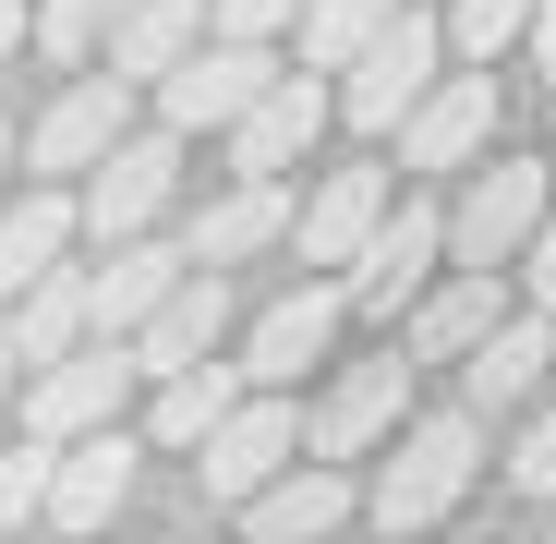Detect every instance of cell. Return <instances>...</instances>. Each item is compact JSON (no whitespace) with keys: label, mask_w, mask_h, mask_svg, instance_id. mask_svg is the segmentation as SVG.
Listing matches in <instances>:
<instances>
[{"label":"cell","mask_w":556,"mask_h":544,"mask_svg":"<svg viewBox=\"0 0 556 544\" xmlns=\"http://www.w3.org/2000/svg\"><path fill=\"white\" fill-rule=\"evenodd\" d=\"M520 291L556 315V206H544V218H532V242H520Z\"/></svg>","instance_id":"cell-31"},{"label":"cell","mask_w":556,"mask_h":544,"mask_svg":"<svg viewBox=\"0 0 556 544\" xmlns=\"http://www.w3.org/2000/svg\"><path fill=\"white\" fill-rule=\"evenodd\" d=\"M532 61L556 73V0H532Z\"/></svg>","instance_id":"cell-33"},{"label":"cell","mask_w":556,"mask_h":544,"mask_svg":"<svg viewBox=\"0 0 556 544\" xmlns=\"http://www.w3.org/2000/svg\"><path fill=\"white\" fill-rule=\"evenodd\" d=\"M484 134H496V73H447L400 110V169H459L484 157Z\"/></svg>","instance_id":"cell-11"},{"label":"cell","mask_w":556,"mask_h":544,"mask_svg":"<svg viewBox=\"0 0 556 544\" xmlns=\"http://www.w3.org/2000/svg\"><path fill=\"white\" fill-rule=\"evenodd\" d=\"M122 496H134V435L122 423H85V435L49 447V520L61 532H98Z\"/></svg>","instance_id":"cell-12"},{"label":"cell","mask_w":556,"mask_h":544,"mask_svg":"<svg viewBox=\"0 0 556 544\" xmlns=\"http://www.w3.org/2000/svg\"><path fill=\"white\" fill-rule=\"evenodd\" d=\"M400 400H412V351H388V363H351V376L327 388V412H315V460H363L388 423H400Z\"/></svg>","instance_id":"cell-15"},{"label":"cell","mask_w":556,"mask_h":544,"mask_svg":"<svg viewBox=\"0 0 556 544\" xmlns=\"http://www.w3.org/2000/svg\"><path fill=\"white\" fill-rule=\"evenodd\" d=\"M376 218H388V169H327L303 194V266H351Z\"/></svg>","instance_id":"cell-17"},{"label":"cell","mask_w":556,"mask_h":544,"mask_svg":"<svg viewBox=\"0 0 556 544\" xmlns=\"http://www.w3.org/2000/svg\"><path fill=\"white\" fill-rule=\"evenodd\" d=\"M544 206H556V181H544L532 157H496V169H472V194H459L447 254H459V266H520V242H532Z\"/></svg>","instance_id":"cell-7"},{"label":"cell","mask_w":556,"mask_h":544,"mask_svg":"<svg viewBox=\"0 0 556 544\" xmlns=\"http://www.w3.org/2000/svg\"><path fill=\"white\" fill-rule=\"evenodd\" d=\"M25 376V351H13V315H0V388H13Z\"/></svg>","instance_id":"cell-34"},{"label":"cell","mask_w":556,"mask_h":544,"mask_svg":"<svg viewBox=\"0 0 556 544\" xmlns=\"http://www.w3.org/2000/svg\"><path fill=\"white\" fill-rule=\"evenodd\" d=\"M169 169H181V134H122V146L98 157V181H85V194H73V218L98 230V242L146 230V218L169 206Z\"/></svg>","instance_id":"cell-9"},{"label":"cell","mask_w":556,"mask_h":544,"mask_svg":"<svg viewBox=\"0 0 556 544\" xmlns=\"http://www.w3.org/2000/svg\"><path fill=\"white\" fill-rule=\"evenodd\" d=\"M484 327H496V266H459L447 291H424V303H412L400 351H412V363H459V351H472Z\"/></svg>","instance_id":"cell-19"},{"label":"cell","mask_w":556,"mask_h":544,"mask_svg":"<svg viewBox=\"0 0 556 544\" xmlns=\"http://www.w3.org/2000/svg\"><path fill=\"white\" fill-rule=\"evenodd\" d=\"M194 37H206V0H122V25H110V73H122V85H157Z\"/></svg>","instance_id":"cell-20"},{"label":"cell","mask_w":556,"mask_h":544,"mask_svg":"<svg viewBox=\"0 0 556 544\" xmlns=\"http://www.w3.org/2000/svg\"><path fill=\"white\" fill-rule=\"evenodd\" d=\"M388 13H400V0H303V61H315V73H339V61L376 37Z\"/></svg>","instance_id":"cell-26"},{"label":"cell","mask_w":556,"mask_h":544,"mask_svg":"<svg viewBox=\"0 0 556 544\" xmlns=\"http://www.w3.org/2000/svg\"><path fill=\"white\" fill-rule=\"evenodd\" d=\"M303 25V0H218V37H278Z\"/></svg>","instance_id":"cell-32"},{"label":"cell","mask_w":556,"mask_h":544,"mask_svg":"<svg viewBox=\"0 0 556 544\" xmlns=\"http://www.w3.org/2000/svg\"><path fill=\"white\" fill-rule=\"evenodd\" d=\"M13 37H25V25H13V0H0V61H13Z\"/></svg>","instance_id":"cell-35"},{"label":"cell","mask_w":556,"mask_h":544,"mask_svg":"<svg viewBox=\"0 0 556 544\" xmlns=\"http://www.w3.org/2000/svg\"><path fill=\"white\" fill-rule=\"evenodd\" d=\"M110 25H122V0H37V49L49 61H98Z\"/></svg>","instance_id":"cell-27"},{"label":"cell","mask_w":556,"mask_h":544,"mask_svg":"<svg viewBox=\"0 0 556 544\" xmlns=\"http://www.w3.org/2000/svg\"><path fill=\"white\" fill-rule=\"evenodd\" d=\"M25 520H49V435L0 447V532H25Z\"/></svg>","instance_id":"cell-28"},{"label":"cell","mask_w":556,"mask_h":544,"mask_svg":"<svg viewBox=\"0 0 556 544\" xmlns=\"http://www.w3.org/2000/svg\"><path fill=\"white\" fill-rule=\"evenodd\" d=\"M472 472H484V412H435V423L400 435V460L376 484V520L388 532H424V520H447L459 496H472Z\"/></svg>","instance_id":"cell-1"},{"label":"cell","mask_w":556,"mask_h":544,"mask_svg":"<svg viewBox=\"0 0 556 544\" xmlns=\"http://www.w3.org/2000/svg\"><path fill=\"white\" fill-rule=\"evenodd\" d=\"M122 134H134V85H122V73H85L73 98H49V122L25 134V157H37V169H98Z\"/></svg>","instance_id":"cell-13"},{"label":"cell","mask_w":556,"mask_h":544,"mask_svg":"<svg viewBox=\"0 0 556 544\" xmlns=\"http://www.w3.org/2000/svg\"><path fill=\"white\" fill-rule=\"evenodd\" d=\"M508 484H520V496H556V412H532V423H520V447H508Z\"/></svg>","instance_id":"cell-30"},{"label":"cell","mask_w":556,"mask_h":544,"mask_svg":"<svg viewBox=\"0 0 556 544\" xmlns=\"http://www.w3.org/2000/svg\"><path fill=\"white\" fill-rule=\"evenodd\" d=\"M85 327H98V303H85L73 266H37V279L13 291V351H25V376H37V363H61Z\"/></svg>","instance_id":"cell-22"},{"label":"cell","mask_w":556,"mask_h":544,"mask_svg":"<svg viewBox=\"0 0 556 544\" xmlns=\"http://www.w3.org/2000/svg\"><path fill=\"white\" fill-rule=\"evenodd\" d=\"M459 376H472V412H520L544 376H556V327L520 315V327H484L472 351H459Z\"/></svg>","instance_id":"cell-16"},{"label":"cell","mask_w":556,"mask_h":544,"mask_svg":"<svg viewBox=\"0 0 556 544\" xmlns=\"http://www.w3.org/2000/svg\"><path fill=\"white\" fill-rule=\"evenodd\" d=\"M435 254H447V218H435L424 194H388V218L363 230V254H351V279H339V291H351L363 315H388V327H400V315L424 303V279H435Z\"/></svg>","instance_id":"cell-4"},{"label":"cell","mask_w":556,"mask_h":544,"mask_svg":"<svg viewBox=\"0 0 556 544\" xmlns=\"http://www.w3.org/2000/svg\"><path fill=\"white\" fill-rule=\"evenodd\" d=\"M339 315H351V291H339V279H303L291 303H266V315H254V363H242V376H254V388H291L303 363H327Z\"/></svg>","instance_id":"cell-14"},{"label":"cell","mask_w":556,"mask_h":544,"mask_svg":"<svg viewBox=\"0 0 556 544\" xmlns=\"http://www.w3.org/2000/svg\"><path fill=\"white\" fill-rule=\"evenodd\" d=\"M0 181H13V122H0Z\"/></svg>","instance_id":"cell-36"},{"label":"cell","mask_w":556,"mask_h":544,"mask_svg":"<svg viewBox=\"0 0 556 544\" xmlns=\"http://www.w3.org/2000/svg\"><path fill=\"white\" fill-rule=\"evenodd\" d=\"M122 388H134V339H98L85 327L61 363H37V388H25V435H85V423H122Z\"/></svg>","instance_id":"cell-5"},{"label":"cell","mask_w":556,"mask_h":544,"mask_svg":"<svg viewBox=\"0 0 556 544\" xmlns=\"http://www.w3.org/2000/svg\"><path fill=\"white\" fill-rule=\"evenodd\" d=\"M291 447H303V423H291V400H278V388H254V400H230L218 423H206V496L218 508H242L266 472H291Z\"/></svg>","instance_id":"cell-8"},{"label":"cell","mask_w":556,"mask_h":544,"mask_svg":"<svg viewBox=\"0 0 556 544\" xmlns=\"http://www.w3.org/2000/svg\"><path fill=\"white\" fill-rule=\"evenodd\" d=\"M242 520H254L266 544H303V532H339V520H351V484H339V472H266V484L242 496Z\"/></svg>","instance_id":"cell-24"},{"label":"cell","mask_w":556,"mask_h":544,"mask_svg":"<svg viewBox=\"0 0 556 544\" xmlns=\"http://www.w3.org/2000/svg\"><path fill=\"white\" fill-rule=\"evenodd\" d=\"M447 37L472 49V61H496V49H520V37H532V0H459Z\"/></svg>","instance_id":"cell-29"},{"label":"cell","mask_w":556,"mask_h":544,"mask_svg":"<svg viewBox=\"0 0 556 544\" xmlns=\"http://www.w3.org/2000/svg\"><path fill=\"white\" fill-rule=\"evenodd\" d=\"M218 327H230V279H218V266H181V279L146 303V327H134V376H181V363H206Z\"/></svg>","instance_id":"cell-10"},{"label":"cell","mask_w":556,"mask_h":544,"mask_svg":"<svg viewBox=\"0 0 556 544\" xmlns=\"http://www.w3.org/2000/svg\"><path fill=\"white\" fill-rule=\"evenodd\" d=\"M424 85H435V25L400 0V13L339 61V122H351V134H400V110L424 98Z\"/></svg>","instance_id":"cell-2"},{"label":"cell","mask_w":556,"mask_h":544,"mask_svg":"<svg viewBox=\"0 0 556 544\" xmlns=\"http://www.w3.org/2000/svg\"><path fill=\"white\" fill-rule=\"evenodd\" d=\"M73 230H85V218H73V194H61V181H37V194H13V206H0V303H13L37 266H61V242H73Z\"/></svg>","instance_id":"cell-23"},{"label":"cell","mask_w":556,"mask_h":544,"mask_svg":"<svg viewBox=\"0 0 556 544\" xmlns=\"http://www.w3.org/2000/svg\"><path fill=\"white\" fill-rule=\"evenodd\" d=\"M181 266H194V254H169V242L122 230V242H110V266L85 279V303H98V339H134V327H146V303H157V291L181 279Z\"/></svg>","instance_id":"cell-18"},{"label":"cell","mask_w":556,"mask_h":544,"mask_svg":"<svg viewBox=\"0 0 556 544\" xmlns=\"http://www.w3.org/2000/svg\"><path fill=\"white\" fill-rule=\"evenodd\" d=\"M242 400V376L230 363H181V376H157V400H146V435L157 447H206V423Z\"/></svg>","instance_id":"cell-25"},{"label":"cell","mask_w":556,"mask_h":544,"mask_svg":"<svg viewBox=\"0 0 556 544\" xmlns=\"http://www.w3.org/2000/svg\"><path fill=\"white\" fill-rule=\"evenodd\" d=\"M278 230H291V194L242 169L230 194H218V206L194 218V242H181V254H194V266H242V254H254V242H278Z\"/></svg>","instance_id":"cell-21"},{"label":"cell","mask_w":556,"mask_h":544,"mask_svg":"<svg viewBox=\"0 0 556 544\" xmlns=\"http://www.w3.org/2000/svg\"><path fill=\"white\" fill-rule=\"evenodd\" d=\"M266 73H278L266 37H218V49L194 37V49L157 73V122H169V134H230V122L266 98Z\"/></svg>","instance_id":"cell-3"},{"label":"cell","mask_w":556,"mask_h":544,"mask_svg":"<svg viewBox=\"0 0 556 544\" xmlns=\"http://www.w3.org/2000/svg\"><path fill=\"white\" fill-rule=\"evenodd\" d=\"M327 110H339V85L315 73V61H291V73H266V98L230 122V169H254V181H278V169H303V146L327 134Z\"/></svg>","instance_id":"cell-6"}]
</instances>
